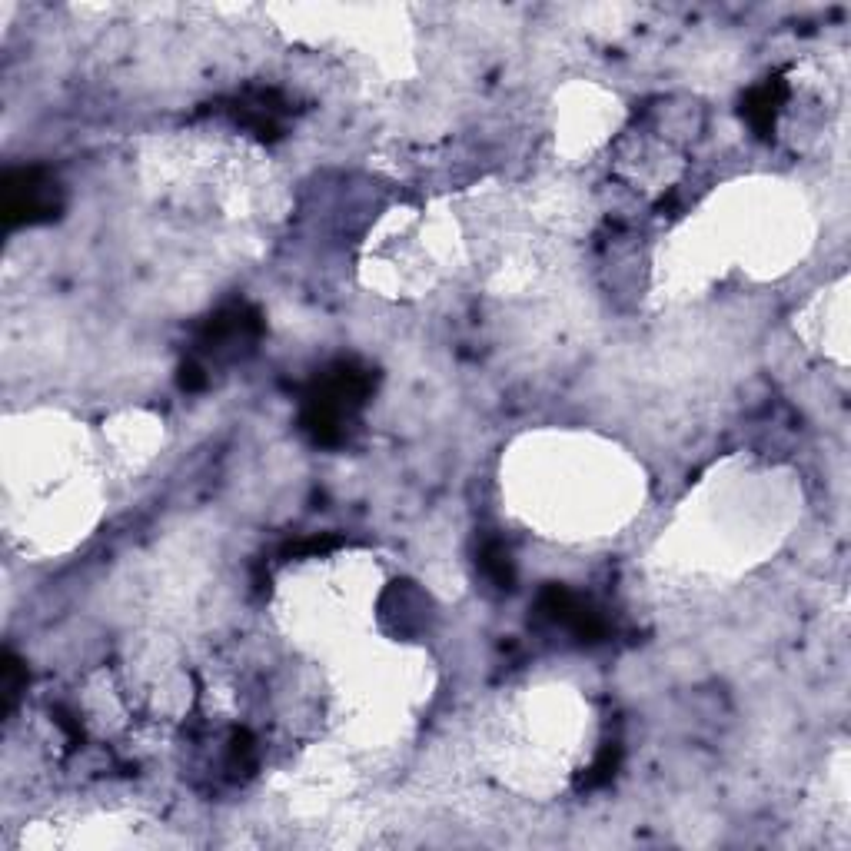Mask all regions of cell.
Returning <instances> with one entry per match:
<instances>
[{"label": "cell", "mask_w": 851, "mask_h": 851, "mask_svg": "<svg viewBox=\"0 0 851 851\" xmlns=\"http://www.w3.org/2000/svg\"><path fill=\"white\" fill-rule=\"evenodd\" d=\"M57 190L40 170H14L4 180L7 223H37L57 213Z\"/></svg>", "instance_id": "6da1fadb"}, {"label": "cell", "mask_w": 851, "mask_h": 851, "mask_svg": "<svg viewBox=\"0 0 851 851\" xmlns=\"http://www.w3.org/2000/svg\"><path fill=\"white\" fill-rule=\"evenodd\" d=\"M539 612L546 619L559 622V625H569L579 639L586 642H596L606 635V622L599 619V612H592L586 602H582L576 592H569L566 586H546L539 596Z\"/></svg>", "instance_id": "7a4b0ae2"}, {"label": "cell", "mask_w": 851, "mask_h": 851, "mask_svg": "<svg viewBox=\"0 0 851 851\" xmlns=\"http://www.w3.org/2000/svg\"><path fill=\"white\" fill-rule=\"evenodd\" d=\"M785 100V84L782 80H768V84L755 87L752 94L745 97V117L748 123L762 133H772L775 130V117H778V107H782Z\"/></svg>", "instance_id": "3957f363"}, {"label": "cell", "mask_w": 851, "mask_h": 851, "mask_svg": "<svg viewBox=\"0 0 851 851\" xmlns=\"http://www.w3.org/2000/svg\"><path fill=\"white\" fill-rule=\"evenodd\" d=\"M483 569H486V576L496 582V586H502V589L512 586V562H509V552L502 549L499 542L486 546V552H483Z\"/></svg>", "instance_id": "277c9868"}, {"label": "cell", "mask_w": 851, "mask_h": 851, "mask_svg": "<svg viewBox=\"0 0 851 851\" xmlns=\"http://www.w3.org/2000/svg\"><path fill=\"white\" fill-rule=\"evenodd\" d=\"M615 748H606V752L599 755V762L592 765V775L586 778V785H599V782H606V778L612 775V768H615Z\"/></svg>", "instance_id": "5b68a950"}, {"label": "cell", "mask_w": 851, "mask_h": 851, "mask_svg": "<svg viewBox=\"0 0 851 851\" xmlns=\"http://www.w3.org/2000/svg\"><path fill=\"white\" fill-rule=\"evenodd\" d=\"M180 383L187 386V389H200L203 383H207V376H203L197 366H183V376H180Z\"/></svg>", "instance_id": "8992f818"}]
</instances>
